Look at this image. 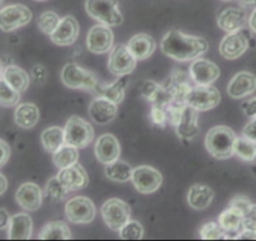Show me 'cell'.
I'll use <instances>...</instances> for the list:
<instances>
[{
  "instance_id": "1",
  "label": "cell",
  "mask_w": 256,
  "mask_h": 241,
  "mask_svg": "<svg viewBox=\"0 0 256 241\" xmlns=\"http://www.w3.org/2000/svg\"><path fill=\"white\" fill-rule=\"evenodd\" d=\"M162 52L176 62H192L209 50V42L202 36H194L172 29L162 38Z\"/></svg>"
},
{
  "instance_id": "2",
  "label": "cell",
  "mask_w": 256,
  "mask_h": 241,
  "mask_svg": "<svg viewBox=\"0 0 256 241\" xmlns=\"http://www.w3.org/2000/svg\"><path fill=\"white\" fill-rule=\"evenodd\" d=\"M234 130L225 125H218L210 129L205 136V146L208 152L218 160H226L234 155L236 142Z\"/></svg>"
},
{
  "instance_id": "3",
  "label": "cell",
  "mask_w": 256,
  "mask_h": 241,
  "mask_svg": "<svg viewBox=\"0 0 256 241\" xmlns=\"http://www.w3.org/2000/svg\"><path fill=\"white\" fill-rule=\"evenodd\" d=\"M85 10L92 19L110 28L118 26L124 20L118 0H86Z\"/></svg>"
},
{
  "instance_id": "4",
  "label": "cell",
  "mask_w": 256,
  "mask_h": 241,
  "mask_svg": "<svg viewBox=\"0 0 256 241\" xmlns=\"http://www.w3.org/2000/svg\"><path fill=\"white\" fill-rule=\"evenodd\" d=\"M65 144H69L76 149H84L89 146L90 142L94 140V128L89 122L82 118L74 116L69 118L64 128Z\"/></svg>"
},
{
  "instance_id": "5",
  "label": "cell",
  "mask_w": 256,
  "mask_h": 241,
  "mask_svg": "<svg viewBox=\"0 0 256 241\" xmlns=\"http://www.w3.org/2000/svg\"><path fill=\"white\" fill-rule=\"evenodd\" d=\"M62 82L70 89H82L86 92H95L99 85L96 76L89 70L79 66L76 62H68L62 70Z\"/></svg>"
},
{
  "instance_id": "6",
  "label": "cell",
  "mask_w": 256,
  "mask_h": 241,
  "mask_svg": "<svg viewBox=\"0 0 256 241\" xmlns=\"http://www.w3.org/2000/svg\"><path fill=\"white\" fill-rule=\"evenodd\" d=\"M102 216L106 226L112 232H120L132 216L129 204L118 198L106 200L102 206Z\"/></svg>"
},
{
  "instance_id": "7",
  "label": "cell",
  "mask_w": 256,
  "mask_h": 241,
  "mask_svg": "<svg viewBox=\"0 0 256 241\" xmlns=\"http://www.w3.org/2000/svg\"><path fill=\"white\" fill-rule=\"evenodd\" d=\"M222 94L212 85H196L186 95V105L198 112H208L219 105Z\"/></svg>"
},
{
  "instance_id": "8",
  "label": "cell",
  "mask_w": 256,
  "mask_h": 241,
  "mask_svg": "<svg viewBox=\"0 0 256 241\" xmlns=\"http://www.w3.org/2000/svg\"><path fill=\"white\" fill-rule=\"evenodd\" d=\"M32 19V10L22 4H12L0 9V30L14 32L29 24Z\"/></svg>"
},
{
  "instance_id": "9",
  "label": "cell",
  "mask_w": 256,
  "mask_h": 241,
  "mask_svg": "<svg viewBox=\"0 0 256 241\" xmlns=\"http://www.w3.org/2000/svg\"><path fill=\"white\" fill-rule=\"evenodd\" d=\"M136 62L126 45L116 44L110 50L108 68L115 76H124L132 74L136 68Z\"/></svg>"
},
{
  "instance_id": "10",
  "label": "cell",
  "mask_w": 256,
  "mask_h": 241,
  "mask_svg": "<svg viewBox=\"0 0 256 241\" xmlns=\"http://www.w3.org/2000/svg\"><path fill=\"white\" fill-rule=\"evenodd\" d=\"M65 215L72 224H89L95 219L96 210L89 198L75 196L65 204Z\"/></svg>"
},
{
  "instance_id": "11",
  "label": "cell",
  "mask_w": 256,
  "mask_h": 241,
  "mask_svg": "<svg viewBox=\"0 0 256 241\" xmlns=\"http://www.w3.org/2000/svg\"><path fill=\"white\" fill-rule=\"evenodd\" d=\"M132 182L142 194H152L162 184V175L159 170L149 165H142L132 169Z\"/></svg>"
},
{
  "instance_id": "12",
  "label": "cell",
  "mask_w": 256,
  "mask_h": 241,
  "mask_svg": "<svg viewBox=\"0 0 256 241\" xmlns=\"http://www.w3.org/2000/svg\"><path fill=\"white\" fill-rule=\"evenodd\" d=\"M112 45L114 34L108 25L100 22L88 32L86 46L94 54H105L112 49Z\"/></svg>"
},
{
  "instance_id": "13",
  "label": "cell",
  "mask_w": 256,
  "mask_h": 241,
  "mask_svg": "<svg viewBox=\"0 0 256 241\" xmlns=\"http://www.w3.org/2000/svg\"><path fill=\"white\" fill-rule=\"evenodd\" d=\"M190 78L196 85H212L220 76V68L210 60L198 58L189 69Z\"/></svg>"
},
{
  "instance_id": "14",
  "label": "cell",
  "mask_w": 256,
  "mask_h": 241,
  "mask_svg": "<svg viewBox=\"0 0 256 241\" xmlns=\"http://www.w3.org/2000/svg\"><path fill=\"white\" fill-rule=\"evenodd\" d=\"M42 190L35 182H24L18 188L15 200L22 210L36 212L42 204Z\"/></svg>"
},
{
  "instance_id": "15",
  "label": "cell",
  "mask_w": 256,
  "mask_h": 241,
  "mask_svg": "<svg viewBox=\"0 0 256 241\" xmlns=\"http://www.w3.org/2000/svg\"><path fill=\"white\" fill-rule=\"evenodd\" d=\"M249 48V40L242 32H228L220 42L219 52L222 58L228 60L239 59Z\"/></svg>"
},
{
  "instance_id": "16",
  "label": "cell",
  "mask_w": 256,
  "mask_h": 241,
  "mask_svg": "<svg viewBox=\"0 0 256 241\" xmlns=\"http://www.w3.org/2000/svg\"><path fill=\"white\" fill-rule=\"evenodd\" d=\"M80 28L79 22L72 15H66L62 19H60L59 25L56 29L54 30L50 39L54 44L59 45V46H68L76 42L78 36H79Z\"/></svg>"
},
{
  "instance_id": "17",
  "label": "cell",
  "mask_w": 256,
  "mask_h": 241,
  "mask_svg": "<svg viewBox=\"0 0 256 241\" xmlns=\"http://www.w3.org/2000/svg\"><path fill=\"white\" fill-rule=\"evenodd\" d=\"M95 156L102 164L108 165L115 162L120 158L122 148H120L119 140L112 134H102L98 138L95 142Z\"/></svg>"
},
{
  "instance_id": "18",
  "label": "cell",
  "mask_w": 256,
  "mask_h": 241,
  "mask_svg": "<svg viewBox=\"0 0 256 241\" xmlns=\"http://www.w3.org/2000/svg\"><path fill=\"white\" fill-rule=\"evenodd\" d=\"M62 185L69 192H76L88 186L89 184V175L86 170L80 164H74L72 166L60 169L59 174L56 175Z\"/></svg>"
},
{
  "instance_id": "19",
  "label": "cell",
  "mask_w": 256,
  "mask_h": 241,
  "mask_svg": "<svg viewBox=\"0 0 256 241\" xmlns=\"http://www.w3.org/2000/svg\"><path fill=\"white\" fill-rule=\"evenodd\" d=\"M255 90L256 76L249 72H238L228 84V94L232 99H244V98L254 94Z\"/></svg>"
},
{
  "instance_id": "20",
  "label": "cell",
  "mask_w": 256,
  "mask_h": 241,
  "mask_svg": "<svg viewBox=\"0 0 256 241\" xmlns=\"http://www.w3.org/2000/svg\"><path fill=\"white\" fill-rule=\"evenodd\" d=\"M92 120L99 125H106L112 122L118 115V104L110 102L104 96H98L90 102L88 109Z\"/></svg>"
},
{
  "instance_id": "21",
  "label": "cell",
  "mask_w": 256,
  "mask_h": 241,
  "mask_svg": "<svg viewBox=\"0 0 256 241\" xmlns=\"http://www.w3.org/2000/svg\"><path fill=\"white\" fill-rule=\"evenodd\" d=\"M220 226L225 232V239H236L238 235L244 230V214L228 206L218 219Z\"/></svg>"
},
{
  "instance_id": "22",
  "label": "cell",
  "mask_w": 256,
  "mask_h": 241,
  "mask_svg": "<svg viewBox=\"0 0 256 241\" xmlns=\"http://www.w3.org/2000/svg\"><path fill=\"white\" fill-rule=\"evenodd\" d=\"M198 110H195L194 108L186 106L184 108V112H182V119L178 122V125L175 126V130H176V134L180 139L182 140H190L195 139L199 134V118H198Z\"/></svg>"
},
{
  "instance_id": "23",
  "label": "cell",
  "mask_w": 256,
  "mask_h": 241,
  "mask_svg": "<svg viewBox=\"0 0 256 241\" xmlns=\"http://www.w3.org/2000/svg\"><path fill=\"white\" fill-rule=\"evenodd\" d=\"M190 80H192V78H189V75L182 70H176L172 75L169 84L166 85V89L169 90L170 96H172V102L186 104V102H185L186 95L192 89Z\"/></svg>"
},
{
  "instance_id": "24",
  "label": "cell",
  "mask_w": 256,
  "mask_h": 241,
  "mask_svg": "<svg viewBox=\"0 0 256 241\" xmlns=\"http://www.w3.org/2000/svg\"><path fill=\"white\" fill-rule=\"evenodd\" d=\"M245 22H246V12L240 8H226L218 16V26L225 32H239L244 28Z\"/></svg>"
},
{
  "instance_id": "25",
  "label": "cell",
  "mask_w": 256,
  "mask_h": 241,
  "mask_svg": "<svg viewBox=\"0 0 256 241\" xmlns=\"http://www.w3.org/2000/svg\"><path fill=\"white\" fill-rule=\"evenodd\" d=\"M126 46L134 55L135 59L142 62V60H146L148 58L154 54L155 49H156V42L152 35L139 32L129 40Z\"/></svg>"
},
{
  "instance_id": "26",
  "label": "cell",
  "mask_w": 256,
  "mask_h": 241,
  "mask_svg": "<svg viewBox=\"0 0 256 241\" xmlns=\"http://www.w3.org/2000/svg\"><path fill=\"white\" fill-rule=\"evenodd\" d=\"M32 235V219L25 212L12 215L8 228L9 240H29Z\"/></svg>"
},
{
  "instance_id": "27",
  "label": "cell",
  "mask_w": 256,
  "mask_h": 241,
  "mask_svg": "<svg viewBox=\"0 0 256 241\" xmlns=\"http://www.w3.org/2000/svg\"><path fill=\"white\" fill-rule=\"evenodd\" d=\"M215 192L212 188L202 184H195L189 189L186 195V202L192 209L202 212L208 209L212 202Z\"/></svg>"
},
{
  "instance_id": "28",
  "label": "cell",
  "mask_w": 256,
  "mask_h": 241,
  "mask_svg": "<svg viewBox=\"0 0 256 241\" xmlns=\"http://www.w3.org/2000/svg\"><path fill=\"white\" fill-rule=\"evenodd\" d=\"M40 118L39 108L32 102L18 104L14 112V122L22 129H32L38 124Z\"/></svg>"
},
{
  "instance_id": "29",
  "label": "cell",
  "mask_w": 256,
  "mask_h": 241,
  "mask_svg": "<svg viewBox=\"0 0 256 241\" xmlns=\"http://www.w3.org/2000/svg\"><path fill=\"white\" fill-rule=\"evenodd\" d=\"M142 95L152 105H160V106L166 108L172 102V96H170V92L166 86L159 85L152 80L144 82L142 86Z\"/></svg>"
},
{
  "instance_id": "30",
  "label": "cell",
  "mask_w": 256,
  "mask_h": 241,
  "mask_svg": "<svg viewBox=\"0 0 256 241\" xmlns=\"http://www.w3.org/2000/svg\"><path fill=\"white\" fill-rule=\"evenodd\" d=\"M120 79H118L116 82H114L112 84L109 85H98V88L95 89V92L99 94V96H104L106 99H109L110 102H115V104L119 105L120 102L124 100L125 98V88L128 86V78L126 75L124 76H119Z\"/></svg>"
},
{
  "instance_id": "31",
  "label": "cell",
  "mask_w": 256,
  "mask_h": 241,
  "mask_svg": "<svg viewBox=\"0 0 256 241\" xmlns=\"http://www.w3.org/2000/svg\"><path fill=\"white\" fill-rule=\"evenodd\" d=\"M2 76L6 80L8 84L12 85L19 92H24L29 88V75L18 65H8L6 68H4Z\"/></svg>"
},
{
  "instance_id": "32",
  "label": "cell",
  "mask_w": 256,
  "mask_h": 241,
  "mask_svg": "<svg viewBox=\"0 0 256 241\" xmlns=\"http://www.w3.org/2000/svg\"><path fill=\"white\" fill-rule=\"evenodd\" d=\"M40 140L48 152L54 154L56 150H59L65 144V132L64 129L59 126L46 128L40 135Z\"/></svg>"
},
{
  "instance_id": "33",
  "label": "cell",
  "mask_w": 256,
  "mask_h": 241,
  "mask_svg": "<svg viewBox=\"0 0 256 241\" xmlns=\"http://www.w3.org/2000/svg\"><path fill=\"white\" fill-rule=\"evenodd\" d=\"M105 176L109 180H112V182H126L132 180V168L129 162L118 159L106 165V168H105Z\"/></svg>"
},
{
  "instance_id": "34",
  "label": "cell",
  "mask_w": 256,
  "mask_h": 241,
  "mask_svg": "<svg viewBox=\"0 0 256 241\" xmlns=\"http://www.w3.org/2000/svg\"><path fill=\"white\" fill-rule=\"evenodd\" d=\"M39 240H70L72 232L64 222H52L45 225L38 235Z\"/></svg>"
},
{
  "instance_id": "35",
  "label": "cell",
  "mask_w": 256,
  "mask_h": 241,
  "mask_svg": "<svg viewBox=\"0 0 256 241\" xmlns=\"http://www.w3.org/2000/svg\"><path fill=\"white\" fill-rule=\"evenodd\" d=\"M78 150L79 149L69 144H64L59 150H56L52 155V162L56 165L58 169H64V168L76 164L78 160H79V152Z\"/></svg>"
},
{
  "instance_id": "36",
  "label": "cell",
  "mask_w": 256,
  "mask_h": 241,
  "mask_svg": "<svg viewBox=\"0 0 256 241\" xmlns=\"http://www.w3.org/2000/svg\"><path fill=\"white\" fill-rule=\"evenodd\" d=\"M234 155L242 162H252L256 160V142L248 138H236L234 146Z\"/></svg>"
},
{
  "instance_id": "37",
  "label": "cell",
  "mask_w": 256,
  "mask_h": 241,
  "mask_svg": "<svg viewBox=\"0 0 256 241\" xmlns=\"http://www.w3.org/2000/svg\"><path fill=\"white\" fill-rule=\"evenodd\" d=\"M20 94L12 85L6 82L4 78H0V105L5 108L16 106L20 102Z\"/></svg>"
},
{
  "instance_id": "38",
  "label": "cell",
  "mask_w": 256,
  "mask_h": 241,
  "mask_svg": "<svg viewBox=\"0 0 256 241\" xmlns=\"http://www.w3.org/2000/svg\"><path fill=\"white\" fill-rule=\"evenodd\" d=\"M69 192V190L60 182L58 176L52 178L45 186V196L52 199V202H62Z\"/></svg>"
},
{
  "instance_id": "39",
  "label": "cell",
  "mask_w": 256,
  "mask_h": 241,
  "mask_svg": "<svg viewBox=\"0 0 256 241\" xmlns=\"http://www.w3.org/2000/svg\"><path fill=\"white\" fill-rule=\"evenodd\" d=\"M60 22L59 15L55 12H52V10H48V12H44L38 19V26L42 30V32L48 35H52L54 32V30L56 29L58 25Z\"/></svg>"
},
{
  "instance_id": "40",
  "label": "cell",
  "mask_w": 256,
  "mask_h": 241,
  "mask_svg": "<svg viewBox=\"0 0 256 241\" xmlns=\"http://www.w3.org/2000/svg\"><path fill=\"white\" fill-rule=\"evenodd\" d=\"M122 240H142L144 236V228L136 220H129L119 232Z\"/></svg>"
},
{
  "instance_id": "41",
  "label": "cell",
  "mask_w": 256,
  "mask_h": 241,
  "mask_svg": "<svg viewBox=\"0 0 256 241\" xmlns=\"http://www.w3.org/2000/svg\"><path fill=\"white\" fill-rule=\"evenodd\" d=\"M199 235L202 240H222L225 239V232L219 222H210L202 225L199 230Z\"/></svg>"
},
{
  "instance_id": "42",
  "label": "cell",
  "mask_w": 256,
  "mask_h": 241,
  "mask_svg": "<svg viewBox=\"0 0 256 241\" xmlns=\"http://www.w3.org/2000/svg\"><path fill=\"white\" fill-rule=\"evenodd\" d=\"M150 119L158 126H165L166 122H169L166 108L160 106V105H152V112H150Z\"/></svg>"
},
{
  "instance_id": "43",
  "label": "cell",
  "mask_w": 256,
  "mask_h": 241,
  "mask_svg": "<svg viewBox=\"0 0 256 241\" xmlns=\"http://www.w3.org/2000/svg\"><path fill=\"white\" fill-rule=\"evenodd\" d=\"M252 205V202H250L249 198L245 196V195H236V196H234L232 200H230L228 206L232 208V209L238 210V212H240L242 214L245 215L248 212H249Z\"/></svg>"
},
{
  "instance_id": "44",
  "label": "cell",
  "mask_w": 256,
  "mask_h": 241,
  "mask_svg": "<svg viewBox=\"0 0 256 241\" xmlns=\"http://www.w3.org/2000/svg\"><path fill=\"white\" fill-rule=\"evenodd\" d=\"M244 229L256 232V204H252L249 212L244 215Z\"/></svg>"
},
{
  "instance_id": "45",
  "label": "cell",
  "mask_w": 256,
  "mask_h": 241,
  "mask_svg": "<svg viewBox=\"0 0 256 241\" xmlns=\"http://www.w3.org/2000/svg\"><path fill=\"white\" fill-rule=\"evenodd\" d=\"M10 154H12V150H10L9 144L5 140L0 139V168H2L9 162Z\"/></svg>"
},
{
  "instance_id": "46",
  "label": "cell",
  "mask_w": 256,
  "mask_h": 241,
  "mask_svg": "<svg viewBox=\"0 0 256 241\" xmlns=\"http://www.w3.org/2000/svg\"><path fill=\"white\" fill-rule=\"evenodd\" d=\"M242 112L250 119H256V96L242 104Z\"/></svg>"
},
{
  "instance_id": "47",
  "label": "cell",
  "mask_w": 256,
  "mask_h": 241,
  "mask_svg": "<svg viewBox=\"0 0 256 241\" xmlns=\"http://www.w3.org/2000/svg\"><path fill=\"white\" fill-rule=\"evenodd\" d=\"M242 136L256 142V119H252V122L245 125L244 130H242Z\"/></svg>"
},
{
  "instance_id": "48",
  "label": "cell",
  "mask_w": 256,
  "mask_h": 241,
  "mask_svg": "<svg viewBox=\"0 0 256 241\" xmlns=\"http://www.w3.org/2000/svg\"><path fill=\"white\" fill-rule=\"evenodd\" d=\"M32 79L38 82H44L45 78H46V69H45L42 65H34L32 70Z\"/></svg>"
},
{
  "instance_id": "49",
  "label": "cell",
  "mask_w": 256,
  "mask_h": 241,
  "mask_svg": "<svg viewBox=\"0 0 256 241\" xmlns=\"http://www.w3.org/2000/svg\"><path fill=\"white\" fill-rule=\"evenodd\" d=\"M10 219L12 216H10L9 212L4 208H0V230H5L9 228Z\"/></svg>"
},
{
  "instance_id": "50",
  "label": "cell",
  "mask_w": 256,
  "mask_h": 241,
  "mask_svg": "<svg viewBox=\"0 0 256 241\" xmlns=\"http://www.w3.org/2000/svg\"><path fill=\"white\" fill-rule=\"evenodd\" d=\"M236 240H256V232L244 229L239 235H238Z\"/></svg>"
},
{
  "instance_id": "51",
  "label": "cell",
  "mask_w": 256,
  "mask_h": 241,
  "mask_svg": "<svg viewBox=\"0 0 256 241\" xmlns=\"http://www.w3.org/2000/svg\"><path fill=\"white\" fill-rule=\"evenodd\" d=\"M6 189H8V180L0 172V196L6 192Z\"/></svg>"
},
{
  "instance_id": "52",
  "label": "cell",
  "mask_w": 256,
  "mask_h": 241,
  "mask_svg": "<svg viewBox=\"0 0 256 241\" xmlns=\"http://www.w3.org/2000/svg\"><path fill=\"white\" fill-rule=\"evenodd\" d=\"M249 26L252 32H256V8L252 10V15H250V18H249Z\"/></svg>"
},
{
  "instance_id": "53",
  "label": "cell",
  "mask_w": 256,
  "mask_h": 241,
  "mask_svg": "<svg viewBox=\"0 0 256 241\" xmlns=\"http://www.w3.org/2000/svg\"><path fill=\"white\" fill-rule=\"evenodd\" d=\"M239 2L245 6H252V5L256 4V0H239Z\"/></svg>"
},
{
  "instance_id": "54",
  "label": "cell",
  "mask_w": 256,
  "mask_h": 241,
  "mask_svg": "<svg viewBox=\"0 0 256 241\" xmlns=\"http://www.w3.org/2000/svg\"><path fill=\"white\" fill-rule=\"evenodd\" d=\"M2 60H0V78H2Z\"/></svg>"
},
{
  "instance_id": "55",
  "label": "cell",
  "mask_w": 256,
  "mask_h": 241,
  "mask_svg": "<svg viewBox=\"0 0 256 241\" xmlns=\"http://www.w3.org/2000/svg\"><path fill=\"white\" fill-rule=\"evenodd\" d=\"M35 2H46V0H35Z\"/></svg>"
},
{
  "instance_id": "56",
  "label": "cell",
  "mask_w": 256,
  "mask_h": 241,
  "mask_svg": "<svg viewBox=\"0 0 256 241\" xmlns=\"http://www.w3.org/2000/svg\"><path fill=\"white\" fill-rule=\"evenodd\" d=\"M2 2H4V0H0V5H2Z\"/></svg>"
},
{
  "instance_id": "57",
  "label": "cell",
  "mask_w": 256,
  "mask_h": 241,
  "mask_svg": "<svg viewBox=\"0 0 256 241\" xmlns=\"http://www.w3.org/2000/svg\"><path fill=\"white\" fill-rule=\"evenodd\" d=\"M222 2H230V0H222Z\"/></svg>"
}]
</instances>
